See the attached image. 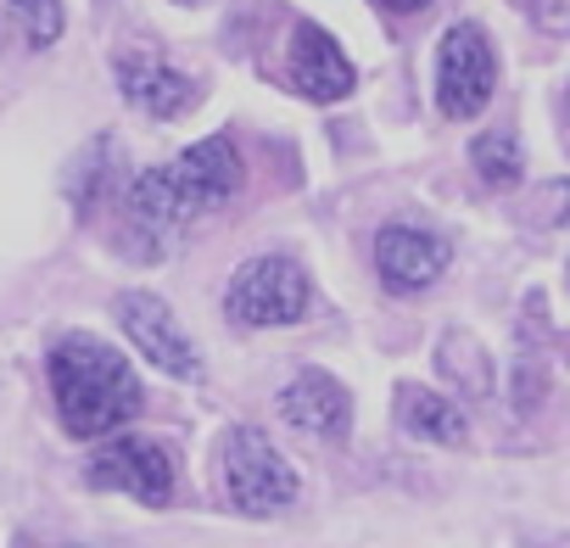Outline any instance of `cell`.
<instances>
[{
	"label": "cell",
	"mask_w": 570,
	"mask_h": 548,
	"mask_svg": "<svg viewBox=\"0 0 570 548\" xmlns=\"http://www.w3.org/2000/svg\"><path fill=\"white\" fill-rule=\"evenodd\" d=\"M285 79H292V90L308 96V101H342V96H353L358 68L336 46V35H325L320 23H297L292 29V57H285Z\"/></svg>",
	"instance_id": "obj_10"
},
{
	"label": "cell",
	"mask_w": 570,
	"mask_h": 548,
	"mask_svg": "<svg viewBox=\"0 0 570 548\" xmlns=\"http://www.w3.org/2000/svg\"><path fill=\"white\" fill-rule=\"evenodd\" d=\"M0 7H7V18L18 23V35H23V46H29V51L57 46V40H62V29H68L62 0H0Z\"/></svg>",
	"instance_id": "obj_13"
},
{
	"label": "cell",
	"mask_w": 570,
	"mask_h": 548,
	"mask_svg": "<svg viewBox=\"0 0 570 548\" xmlns=\"http://www.w3.org/2000/svg\"><path fill=\"white\" fill-rule=\"evenodd\" d=\"M498 90V57H492V40L475 29V23H453L436 46V112L464 124L475 112H487Z\"/></svg>",
	"instance_id": "obj_5"
},
{
	"label": "cell",
	"mask_w": 570,
	"mask_h": 548,
	"mask_svg": "<svg viewBox=\"0 0 570 548\" xmlns=\"http://www.w3.org/2000/svg\"><path fill=\"white\" fill-rule=\"evenodd\" d=\"M448 263H453V246L436 229H425V224L392 218V224L375 229V274H381V286L392 297L431 292L442 274H448Z\"/></svg>",
	"instance_id": "obj_6"
},
{
	"label": "cell",
	"mask_w": 570,
	"mask_h": 548,
	"mask_svg": "<svg viewBox=\"0 0 570 548\" xmlns=\"http://www.w3.org/2000/svg\"><path fill=\"white\" fill-rule=\"evenodd\" d=\"M218 481H224V498L240 509V515H279V509H292L303 481L297 470L285 464V453L252 431V425H235L224 431L218 442Z\"/></svg>",
	"instance_id": "obj_4"
},
{
	"label": "cell",
	"mask_w": 570,
	"mask_h": 548,
	"mask_svg": "<svg viewBox=\"0 0 570 548\" xmlns=\"http://www.w3.org/2000/svg\"><path fill=\"white\" fill-rule=\"evenodd\" d=\"M470 168L487 179V185H520V146L509 135H475L470 140Z\"/></svg>",
	"instance_id": "obj_14"
},
{
	"label": "cell",
	"mask_w": 570,
	"mask_h": 548,
	"mask_svg": "<svg viewBox=\"0 0 570 548\" xmlns=\"http://www.w3.org/2000/svg\"><path fill=\"white\" fill-rule=\"evenodd\" d=\"M279 420L303 437H314V442H342L347 425H353V398L336 375L303 370L279 386Z\"/></svg>",
	"instance_id": "obj_11"
},
{
	"label": "cell",
	"mask_w": 570,
	"mask_h": 548,
	"mask_svg": "<svg viewBox=\"0 0 570 548\" xmlns=\"http://www.w3.org/2000/svg\"><path fill=\"white\" fill-rule=\"evenodd\" d=\"M112 79H118V96L129 107H140L146 118H179L196 107V79L179 74L168 57L146 51V46H129L112 57Z\"/></svg>",
	"instance_id": "obj_9"
},
{
	"label": "cell",
	"mask_w": 570,
	"mask_h": 548,
	"mask_svg": "<svg viewBox=\"0 0 570 548\" xmlns=\"http://www.w3.org/2000/svg\"><path fill=\"white\" fill-rule=\"evenodd\" d=\"M85 481L101 487V492H129V498L163 509L174 498V459L151 437H112L101 453H90Z\"/></svg>",
	"instance_id": "obj_7"
},
{
	"label": "cell",
	"mask_w": 570,
	"mask_h": 548,
	"mask_svg": "<svg viewBox=\"0 0 570 548\" xmlns=\"http://www.w3.org/2000/svg\"><path fill=\"white\" fill-rule=\"evenodd\" d=\"M314 309V286L297 257H279V252H263V257H246L229 286H224V314L246 331H279V325H303Z\"/></svg>",
	"instance_id": "obj_3"
},
{
	"label": "cell",
	"mask_w": 570,
	"mask_h": 548,
	"mask_svg": "<svg viewBox=\"0 0 570 548\" xmlns=\"http://www.w3.org/2000/svg\"><path fill=\"white\" fill-rule=\"evenodd\" d=\"M246 185V163H240V146L229 135H207L196 146H185L179 157L135 174L129 185V229H135V252L140 257H163L179 246V235L229 207Z\"/></svg>",
	"instance_id": "obj_1"
},
{
	"label": "cell",
	"mask_w": 570,
	"mask_h": 548,
	"mask_svg": "<svg viewBox=\"0 0 570 548\" xmlns=\"http://www.w3.org/2000/svg\"><path fill=\"white\" fill-rule=\"evenodd\" d=\"M46 370H51L57 420H62V431L79 437V442H101V437L124 431V425L140 414V403H146V392H140V381H135V364H129L118 348H107L101 336L68 331V336L51 348Z\"/></svg>",
	"instance_id": "obj_2"
},
{
	"label": "cell",
	"mask_w": 570,
	"mask_h": 548,
	"mask_svg": "<svg viewBox=\"0 0 570 548\" xmlns=\"http://www.w3.org/2000/svg\"><path fill=\"white\" fill-rule=\"evenodd\" d=\"M397 420H403V431L420 437V442H442V448H464V442H470L464 409H459L453 398H442V392H425V386H403V392H397Z\"/></svg>",
	"instance_id": "obj_12"
},
{
	"label": "cell",
	"mask_w": 570,
	"mask_h": 548,
	"mask_svg": "<svg viewBox=\"0 0 570 548\" xmlns=\"http://www.w3.org/2000/svg\"><path fill=\"white\" fill-rule=\"evenodd\" d=\"M118 325L124 336L135 342V353L146 364H157L163 375H179V381H202V353L196 342L185 336V325L174 320V309L151 292H124L118 297Z\"/></svg>",
	"instance_id": "obj_8"
},
{
	"label": "cell",
	"mask_w": 570,
	"mask_h": 548,
	"mask_svg": "<svg viewBox=\"0 0 570 548\" xmlns=\"http://www.w3.org/2000/svg\"><path fill=\"white\" fill-rule=\"evenodd\" d=\"M559 224H570V179H564V190H559Z\"/></svg>",
	"instance_id": "obj_16"
},
{
	"label": "cell",
	"mask_w": 570,
	"mask_h": 548,
	"mask_svg": "<svg viewBox=\"0 0 570 548\" xmlns=\"http://www.w3.org/2000/svg\"><path fill=\"white\" fill-rule=\"evenodd\" d=\"M375 7H381V12H425L431 0H375Z\"/></svg>",
	"instance_id": "obj_15"
}]
</instances>
